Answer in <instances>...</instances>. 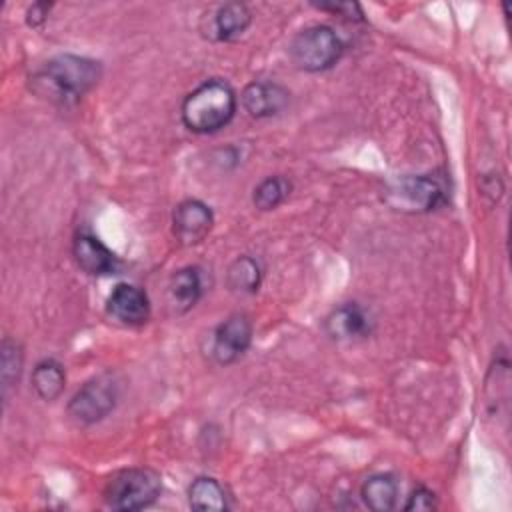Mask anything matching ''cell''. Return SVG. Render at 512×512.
I'll return each mask as SVG.
<instances>
[{
	"instance_id": "6da1fadb",
	"label": "cell",
	"mask_w": 512,
	"mask_h": 512,
	"mask_svg": "<svg viewBox=\"0 0 512 512\" xmlns=\"http://www.w3.org/2000/svg\"><path fill=\"white\" fill-rule=\"evenodd\" d=\"M102 78V64L88 56L56 54L32 76V90L60 106L76 104Z\"/></svg>"
},
{
	"instance_id": "7a4b0ae2",
	"label": "cell",
	"mask_w": 512,
	"mask_h": 512,
	"mask_svg": "<svg viewBox=\"0 0 512 512\" xmlns=\"http://www.w3.org/2000/svg\"><path fill=\"white\" fill-rule=\"evenodd\" d=\"M236 106L238 98L232 86L220 78H212L184 98L180 116L190 132L214 134L234 118Z\"/></svg>"
},
{
	"instance_id": "3957f363",
	"label": "cell",
	"mask_w": 512,
	"mask_h": 512,
	"mask_svg": "<svg viewBox=\"0 0 512 512\" xmlns=\"http://www.w3.org/2000/svg\"><path fill=\"white\" fill-rule=\"evenodd\" d=\"M162 492V478L156 470L134 466L116 472L106 488L104 502L112 510L132 512L152 506Z\"/></svg>"
},
{
	"instance_id": "277c9868",
	"label": "cell",
	"mask_w": 512,
	"mask_h": 512,
	"mask_svg": "<svg viewBox=\"0 0 512 512\" xmlns=\"http://www.w3.org/2000/svg\"><path fill=\"white\" fill-rule=\"evenodd\" d=\"M290 58L304 72H324L332 68L342 52L344 42L328 24H312L300 30L290 42Z\"/></svg>"
},
{
	"instance_id": "5b68a950",
	"label": "cell",
	"mask_w": 512,
	"mask_h": 512,
	"mask_svg": "<svg viewBox=\"0 0 512 512\" xmlns=\"http://www.w3.org/2000/svg\"><path fill=\"white\" fill-rule=\"evenodd\" d=\"M120 384L112 372L98 374L86 380L68 400L66 412L80 426H90L104 420L118 404Z\"/></svg>"
},
{
	"instance_id": "8992f818",
	"label": "cell",
	"mask_w": 512,
	"mask_h": 512,
	"mask_svg": "<svg viewBox=\"0 0 512 512\" xmlns=\"http://www.w3.org/2000/svg\"><path fill=\"white\" fill-rule=\"evenodd\" d=\"M384 198L394 210L410 214L432 212L444 206L448 200L444 184L430 174L394 178L388 182Z\"/></svg>"
},
{
	"instance_id": "52a82bcc",
	"label": "cell",
	"mask_w": 512,
	"mask_h": 512,
	"mask_svg": "<svg viewBox=\"0 0 512 512\" xmlns=\"http://www.w3.org/2000/svg\"><path fill=\"white\" fill-rule=\"evenodd\" d=\"M252 334H254L252 320L246 314H242V312L230 314L226 320H222L216 326V330L212 334V344H210L212 358L220 366L234 364L250 348Z\"/></svg>"
},
{
	"instance_id": "ba28073f",
	"label": "cell",
	"mask_w": 512,
	"mask_h": 512,
	"mask_svg": "<svg viewBox=\"0 0 512 512\" xmlns=\"http://www.w3.org/2000/svg\"><path fill=\"white\" fill-rule=\"evenodd\" d=\"M212 226H214L212 208L198 198L182 200L172 212V230L180 244L192 246L202 242L210 234Z\"/></svg>"
},
{
	"instance_id": "9c48e42d",
	"label": "cell",
	"mask_w": 512,
	"mask_h": 512,
	"mask_svg": "<svg viewBox=\"0 0 512 512\" xmlns=\"http://www.w3.org/2000/svg\"><path fill=\"white\" fill-rule=\"evenodd\" d=\"M106 310L120 324L142 326L150 318V300L142 288L128 282H120L108 294Z\"/></svg>"
},
{
	"instance_id": "30bf717a",
	"label": "cell",
	"mask_w": 512,
	"mask_h": 512,
	"mask_svg": "<svg viewBox=\"0 0 512 512\" xmlns=\"http://www.w3.org/2000/svg\"><path fill=\"white\" fill-rule=\"evenodd\" d=\"M240 102L252 118H272L288 106L290 92L278 82L254 80L244 86Z\"/></svg>"
},
{
	"instance_id": "8fae6325",
	"label": "cell",
	"mask_w": 512,
	"mask_h": 512,
	"mask_svg": "<svg viewBox=\"0 0 512 512\" xmlns=\"http://www.w3.org/2000/svg\"><path fill=\"white\" fill-rule=\"evenodd\" d=\"M72 256L78 268L90 276H108L118 268L116 254L94 234L78 232L72 242Z\"/></svg>"
},
{
	"instance_id": "7c38bea8",
	"label": "cell",
	"mask_w": 512,
	"mask_h": 512,
	"mask_svg": "<svg viewBox=\"0 0 512 512\" xmlns=\"http://www.w3.org/2000/svg\"><path fill=\"white\" fill-rule=\"evenodd\" d=\"M324 328L334 340H360L372 334L374 320L358 302H346L326 316Z\"/></svg>"
},
{
	"instance_id": "4fadbf2b",
	"label": "cell",
	"mask_w": 512,
	"mask_h": 512,
	"mask_svg": "<svg viewBox=\"0 0 512 512\" xmlns=\"http://www.w3.org/2000/svg\"><path fill=\"white\" fill-rule=\"evenodd\" d=\"M252 22V12L244 2H226L210 16L206 36L218 42H230L240 38Z\"/></svg>"
},
{
	"instance_id": "5bb4252c",
	"label": "cell",
	"mask_w": 512,
	"mask_h": 512,
	"mask_svg": "<svg viewBox=\"0 0 512 512\" xmlns=\"http://www.w3.org/2000/svg\"><path fill=\"white\" fill-rule=\"evenodd\" d=\"M204 294V274L198 266H184L170 276L168 298L176 312H188Z\"/></svg>"
},
{
	"instance_id": "9a60e30c",
	"label": "cell",
	"mask_w": 512,
	"mask_h": 512,
	"mask_svg": "<svg viewBox=\"0 0 512 512\" xmlns=\"http://www.w3.org/2000/svg\"><path fill=\"white\" fill-rule=\"evenodd\" d=\"M398 480L390 472H378L364 480L360 496L374 512H390L398 502Z\"/></svg>"
},
{
	"instance_id": "2e32d148",
	"label": "cell",
	"mask_w": 512,
	"mask_h": 512,
	"mask_svg": "<svg viewBox=\"0 0 512 512\" xmlns=\"http://www.w3.org/2000/svg\"><path fill=\"white\" fill-rule=\"evenodd\" d=\"M30 382H32L34 394L40 400L52 402V400L60 398V394L66 388V370L58 360L44 358L32 368Z\"/></svg>"
},
{
	"instance_id": "e0dca14e",
	"label": "cell",
	"mask_w": 512,
	"mask_h": 512,
	"mask_svg": "<svg viewBox=\"0 0 512 512\" xmlns=\"http://www.w3.org/2000/svg\"><path fill=\"white\" fill-rule=\"evenodd\" d=\"M188 504L192 510L220 512L228 508V494L216 478L198 476L188 486Z\"/></svg>"
},
{
	"instance_id": "ac0fdd59",
	"label": "cell",
	"mask_w": 512,
	"mask_h": 512,
	"mask_svg": "<svg viewBox=\"0 0 512 512\" xmlns=\"http://www.w3.org/2000/svg\"><path fill=\"white\" fill-rule=\"evenodd\" d=\"M226 282L232 292L238 294H252L258 290L262 282V268L260 262L252 256H238L226 272Z\"/></svg>"
},
{
	"instance_id": "d6986e66",
	"label": "cell",
	"mask_w": 512,
	"mask_h": 512,
	"mask_svg": "<svg viewBox=\"0 0 512 512\" xmlns=\"http://www.w3.org/2000/svg\"><path fill=\"white\" fill-rule=\"evenodd\" d=\"M22 364H24L22 346L12 338H4L2 346H0V382H2L4 402H8L10 390L14 386H18V380L22 374Z\"/></svg>"
},
{
	"instance_id": "ffe728a7",
	"label": "cell",
	"mask_w": 512,
	"mask_h": 512,
	"mask_svg": "<svg viewBox=\"0 0 512 512\" xmlns=\"http://www.w3.org/2000/svg\"><path fill=\"white\" fill-rule=\"evenodd\" d=\"M292 184L284 176H268L260 184H256L252 192V202L258 210L268 212L278 208L290 196Z\"/></svg>"
},
{
	"instance_id": "44dd1931",
	"label": "cell",
	"mask_w": 512,
	"mask_h": 512,
	"mask_svg": "<svg viewBox=\"0 0 512 512\" xmlns=\"http://www.w3.org/2000/svg\"><path fill=\"white\" fill-rule=\"evenodd\" d=\"M436 506H438L436 494L430 488H426V486H418L408 496V500L404 504V510L406 512H424V510H434Z\"/></svg>"
},
{
	"instance_id": "7402d4cb",
	"label": "cell",
	"mask_w": 512,
	"mask_h": 512,
	"mask_svg": "<svg viewBox=\"0 0 512 512\" xmlns=\"http://www.w3.org/2000/svg\"><path fill=\"white\" fill-rule=\"evenodd\" d=\"M316 8L324 10V12L346 16L350 20H362V16H364L360 4H356V2H330V4H318Z\"/></svg>"
},
{
	"instance_id": "603a6c76",
	"label": "cell",
	"mask_w": 512,
	"mask_h": 512,
	"mask_svg": "<svg viewBox=\"0 0 512 512\" xmlns=\"http://www.w3.org/2000/svg\"><path fill=\"white\" fill-rule=\"evenodd\" d=\"M50 8H52V4H48V2H34V4L28 8V12H26V22H28V26L36 28V26L44 24V20H46Z\"/></svg>"
}]
</instances>
